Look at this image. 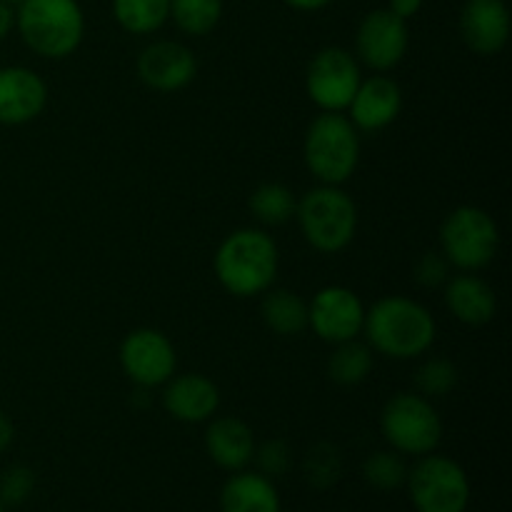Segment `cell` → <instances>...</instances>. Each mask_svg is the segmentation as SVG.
Returning <instances> with one entry per match:
<instances>
[{
	"instance_id": "6da1fadb",
	"label": "cell",
	"mask_w": 512,
	"mask_h": 512,
	"mask_svg": "<svg viewBox=\"0 0 512 512\" xmlns=\"http://www.w3.org/2000/svg\"><path fill=\"white\" fill-rule=\"evenodd\" d=\"M363 335L373 353L390 360H415L433 348L438 323L418 300L385 295L373 308H365Z\"/></svg>"
},
{
	"instance_id": "7a4b0ae2",
	"label": "cell",
	"mask_w": 512,
	"mask_h": 512,
	"mask_svg": "<svg viewBox=\"0 0 512 512\" xmlns=\"http://www.w3.org/2000/svg\"><path fill=\"white\" fill-rule=\"evenodd\" d=\"M280 268V250L273 235L260 228L233 230L218 245L213 270L233 298H255L273 288Z\"/></svg>"
},
{
	"instance_id": "3957f363",
	"label": "cell",
	"mask_w": 512,
	"mask_h": 512,
	"mask_svg": "<svg viewBox=\"0 0 512 512\" xmlns=\"http://www.w3.org/2000/svg\"><path fill=\"white\" fill-rule=\"evenodd\" d=\"M15 30L35 55L63 60L83 43L85 13L78 0H23L15 5Z\"/></svg>"
},
{
	"instance_id": "277c9868",
	"label": "cell",
	"mask_w": 512,
	"mask_h": 512,
	"mask_svg": "<svg viewBox=\"0 0 512 512\" xmlns=\"http://www.w3.org/2000/svg\"><path fill=\"white\" fill-rule=\"evenodd\" d=\"M295 220L310 248L335 255L358 233V205L340 185H318L298 200Z\"/></svg>"
},
{
	"instance_id": "5b68a950",
	"label": "cell",
	"mask_w": 512,
	"mask_h": 512,
	"mask_svg": "<svg viewBox=\"0 0 512 512\" xmlns=\"http://www.w3.org/2000/svg\"><path fill=\"white\" fill-rule=\"evenodd\" d=\"M303 160L320 185H343L360 163V133L348 115L320 113L305 130Z\"/></svg>"
},
{
	"instance_id": "8992f818",
	"label": "cell",
	"mask_w": 512,
	"mask_h": 512,
	"mask_svg": "<svg viewBox=\"0 0 512 512\" xmlns=\"http://www.w3.org/2000/svg\"><path fill=\"white\" fill-rule=\"evenodd\" d=\"M500 250V228L488 210L460 205L445 215L440 225V253L463 273L488 268Z\"/></svg>"
},
{
	"instance_id": "52a82bcc",
	"label": "cell",
	"mask_w": 512,
	"mask_h": 512,
	"mask_svg": "<svg viewBox=\"0 0 512 512\" xmlns=\"http://www.w3.org/2000/svg\"><path fill=\"white\" fill-rule=\"evenodd\" d=\"M383 438L395 453L423 458L438 450L443 440V420L433 400L420 393H398L380 413Z\"/></svg>"
},
{
	"instance_id": "ba28073f",
	"label": "cell",
	"mask_w": 512,
	"mask_h": 512,
	"mask_svg": "<svg viewBox=\"0 0 512 512\" xmlns=\"http://www.w3.org/2000/svg\"><path fill=\"white\" fill-rule=\"evenodd\" d=\"M405 488L415 512H465L473 498L463 465L438 453L423 455L408 468Z\"/></svg>"
},
{
	"instance_id": "9c48e42d",
	"label": "cell",
	"mask_w": 512,
	"mask_h": 512,
	"mask_svg": "<svg viewBox=\"0 0 512 512\" xmlns=\"http://www.w3.org/2000/svg\"><path fill=\"white\" fill-rule=\"evenodd\" d=\"M360 80L363 73L358 58L340 45H328L310 58L305 90L310 103L318 105L323 113H343L348 110Z\"/></svg>"
},
{
	"instance_id": "30bf717a",
	"label": "cell",
	"mask_w": 512,
	"mask_h": 512,
	"mask_svg": "<svg viewBox=\"0 0 512 512\" xmlns=\"http://www.w3.org/2000/svg\"><path fill=\"white\" fill-rule=\"evenodd\" d=\"M120 368L130 383L150 390L168 383L178 368V353L165 333L155 328L130 330L120 343Z\"/></svg>"
},
{
	"instance_id": "8fae6325",
	"label": "cell",
	"mask_w": 512,
	"mask_h": 512,
	"mask_svg": "<svg viewBox=\"0 0 512 512\" xmlns=\"http://www.w3.org/2000/svg\"><path fill=\"white\" fill-rule=\"evenodd\" d=\"M410 45L408 20L398 18L388 8L370 10L355 33V58L375 73L398 68Z\"/></svg>"
},
{
	"instance_id": "7c38bea8",
	"label": "cell",
	"mask_w": 512,
	"mask_h": 512,
	"mask_svg": "<svg viewBox=\"0 0 512 512\" xmlns=\"http://www.w3.org/2000/svg\"><path fill=\"white\" fill-rule=\"evenodd\" d=\"M365 305L345 285H325L308 303V328L330 345L363 335Z\"/></svg>"
},
{
	"instance_id": "4fadbf2b",
	"label": "cell",
	"mask_w": 512,
	"mask_h": 512,
	"mask_svg": "<svg viewBox=\"0 0 512 512\" xmlns=\"http://www.w3.org/2000/svg\"><path fill=\"white\" fill-rule=\"evenodd\" d=\"M138 75L150 90L178 93L198 75V60L188 45L178 40H158L138 55Z\"/></svg>"
},
{
	"instance_id": "5bb4252c",
	"label": "cell",
	"mask_w": 512,
	"mask_h": 512,
	"mask_svg": "<svg viewBox=\"0 0 512 512\" xmlns=\"http://www.w3.org/2000/svg\"><path fill=\"white\" fill-rule=\"evenodd\" d=\"M400 110H403L400 85L388 75L375 73L360 80L348 105V118L358 133H380L398 120Z\"/></svg>"
},
{
	"instance_id": "9a60e30c",
	"label": "cell",
	"mask_w": 512,
	"mask_h": 512,
	"mask_svg": "<svg viewBox=\"0 0 512 512\" xmlns=\"http://www.w3.org/2000/svg\"><path fill=\"white\" fill-rule=\"evenodd\" d=\"M48 105V85L25 65L0 68V125L33 123Z\"/></svg>"
},
{
	"instance_id": "2e32d148",
	"label": "cell",
	"mask_w": 512,
	"mask_h": 512,
	"mask_svg": "<svg viewBox=\"0 0 512 512\" xmlns=\"http://www.w3.org/2000/svg\"><path fill=\"white\" fill-rule=\"evenodd\" d=\"M460 35L473 53H500L510 38L508 3L505 0H465L460 10Z\"/></svg>"
},
{
	"instance_id": "e0dca14e",
	"label": "cell",
	"mask_w": 512,
	"mask_h": 512,
	"mask_svg": "<svg viewBox=\"0 0 512 512\" xmlns=\"http://www.w3.org/2000/svg\"><path fill=\"white\" fill-rule=\"evenodd\" d=\"M165 413L180 423H208L220 408V390L208 375H173L163 390Z\"/></svg>"
},
{
	"instance_id": "ac0fdd59",
	"label": "cell",
	"mask_w": 512,
	"mask_h": 512,
	"mask_svg": "<svg viewBox=\"0 0 512 512\" xmlns=\"http://www.w3.org/2000/svg\"><path fill=\"white\" fill-rule=\"evenodd\" d=\"M255 435L245 420L223 415V418H210L205 428V450L208 458L218 465L220 470L238 473L245 470L255 458Z\"/></svg>"
},
{
	"instance_id": "d6986e66",
	"label": "cell",
	"mask_w": 512,
	"mask_h": 512,
	"mask_svg": "<svg viewBox=\"0 0 512 512\" xmlns=\"http://www.w3.org/2000/svg\"><path fill=\"white\" fill-rule=\"evenodd\" d=\"M445 308L458 323L480 328L495 318L498 298L490 283L475 273H460L445 283Z\"/></svg>"
},
{
	"instance_id": "ffe728a7",
	"label": "cell",
	"mask_w": 512,
	"mask_h": 512,
	"mask_svg": "<svg viewBox=\"0 0 512 512\" xmlns=\"http://www.w3.org/2000/svg\"><path fill=\"white\" fill-rule=\"evenodd\" d=\"M278 488L273 478L263 475L260 470H238L230 473L220 490V512H280Z\"/></svg>"
},
{
	"instance_id": "44dd1931",
	"label": "cell",
	"mask_w": 512,
	"mask_h": 512,
	"mask_svg": "<svg viewBox=\"0 0 512 512\" xmlns=\"http://www.w3.org/2000/svg\"><path fill=\"white\" fill-rule=\"evenodd\" d=\"M260 315L268 330L283 338H295L308 330V303L298 293L285 288H270L263 293Z\"/></svg>"
},
{
	"instance_id": "7402d4cb",
	"label": "cell",
	"mask_w": 512,
	"mask_h": 512,
	"mask_svg": "<svg viewBox=\"0 0 512 512\" xmlns=\"http://www.w3.org/2000/svg\"><path fill=\"white\" fill-rule=\"evenodd\" d=\"M373 348L368 343L355 340H345L333 348L328 358V375L333 383L343 385V388H353L368 380L373 373Z\"/></svg>"
},
{
	"instance_id": "603a6c76",
	"label": "cell",
	"mask_w": 512,
	"mask_h": 512,
	"mask_svg": "<svg viewBox=\"0 0 512 512\" xmlns=\"http://www.w3.org/2000/svg\"><path fill=\"white\" fill-rule=\"evenodd\" d=\"M113 18L125 33L150 35L170 20V0H113Z\"/></svg>"
},
{
	"instance_id": "cb8c5ba5",
	"label": "cell",
	"mask_w": 512,
	"mask_h": 512,
	"mask_svg": "<svg viewBox=\"0 0 512 512\" xmlns=\"http://www.w3.org/2000/svg\"><path fill=\"white\" fill-rule=\"evenodd\" d=\"M250 213L263 225H285L295 218L298 198L293 190L283 183H263L250 193Z\"/></svg>"
},
{
	"instance_id": "d4e9b609",
	"label": "cell",
	"mask_w": 512,
	"mask_h": 512,
	"mask_svg": "<svg viewBox=\"0 0 512 512\" xmlns=\"http://www.w3.org/2000/svg\"><path fill=\"white\" fill-rule=\"evenodd\" d=\"M223 18V0H170V20L185 35L203 38Z\"/></svg>"
},
{
	"instance_id": "484cf974",
	"label": "cell",
	"mask_w": 512,
	"mask_h": 512,
	"mask_svg": "<svg viewBox=\"0 0 512 512\" xmlns=\"http://www.w3.org/2000/svg\"><path fill=\"white\" fill-rule=\"evenodd\" d=\"M363 478L375 490L388 493V490L403 488L405 478H408V465H405L403 455L395 453V450H380V453L365 458Z\"/></svg>"
},
{
	"instance_id": "4316f807",
	"label": "cell",
	"mask_w": 512,
	"mask_h": 512,
	"mask_svg": "<svg viewBox=\"0 0 512 512\" xmlns=\"http://www.w3.org/2000/svg\"><path fill=\"white\" fill-rule=\"evenodd\" d=\"M415 385H418V393L428 400L445 398L458 385V368L445 358H430L418 368Z\"/></svg>"
},
{
	"instance_id": "83f0119b",
	"label": "cell",
	"mask_w": 512,
	"mask_h": 512,
	"mask_svg": "<svg viewBox=\"0 0 512 512\" xmlns=\"http://www.w3.org/2000/svg\"><path fill=\"white\" fill-rule=\"evenodd\" d=\"M35 483L38 478L28 465H13L0 475V503L5 508H20L35 493Z\"/></svg>"
},
{
	"instance_id": "f1b7e54d",
	"label": "cell",
	"mask_w": 512,
	"mask_h": 512,
	"mask_svg": "<svg viewBox=\"0 0 512 512\" xmlns=\"http://www.w3.org/2000/svg\"><path fill=\"white\" fill-rule=\"evenodd\" d=\"M415 283L423 288H440L450 278V263L443 253H425L413 268Z\"/></svg>"
},
{
	"instance_id": "f546056e",
	"label": "cell",
	"mask_w": 512,
	"mask_h": 512,
	"mask_svg": "<svg viewBox=\"0 0 512 512\" xmlns=\"http://www.w3.org/2000/svg\"><path fill=\"white\" fill-rule=\"evenodd\" d=\"M258 460L260 473L268 478H280L290 465V450L283 440H268L260 448H255V458Z\"/></svg>"
},
{
	"instance_id": "4dcf8cb0",
	"label": "cell",
	"mask_w": 512,
	"mask_h": 512,
	"mask_svg": "<svg viewBox=\"0 0 512 512\" xmlns=\"http://www.w3.org/2000/svg\"><path fill=\"white\" fill-rule=\"evenodd\" d=\"M388 10L398 18L410 20L423 10V0H388Z\"/></svg>"
},
{
	"instance_id": "1f68e13d",
	"label": "cell",
	"mask_w": 512,
	"mask_h": 512,
	"mask_svg": "<svg viewBox=\"0 0 512 512\" xmlns=\"http://www.w3.org/2000/svg\"><path fill=\"white\" fill-rule=\"evenodd\" d=\"M15 28V8L5 0H0V43L13 33Z\"/></svg>"
},
{
	"instance_id": "d6a6232c",
	"label": "cell",
	"mask_w": 512,
	"mask_h": 512,
	"mask_svg": "<svg viewBox=\"0 0 512 512\" xmlns=\"http://www.w3.org/2000/svg\"><path fill=\"white\" fill-rule=\"evenodd\" d=\"M13 440H15L13 420H10L8 415H5L3 410H0V455H3L5 450L10 448V445H13Z\"/></svg>"
},
{
	"instance_id": "836d02e7",
	"label": "cell",
	"mask_w": 512,
	"mask_h": 512,
	"mask_svg": "<svg viewBox=\"0 0 512 512\" xmlns=\"http://www.w3.org/2000/svg\"><path fill=\"white\" fill-rule=\"evenodd\" d=\"M283 3L290 5V8H295V10H303V13H313V10L328 8L333 0H283Z\"/></svg>"
},
{
	"instance_id": "e575fe53",
	"label": "cell",
	"mask_w": 512,
	"mask_h": 512,
	"mask_svg": "<svg viewBox=\"0 0 512 512\" xmlns=\"http://www.w3.org/2000/svg\"><path fill=\"white\" fill-rule=\"evenodd\" d=\"M5 3H10V5H13V8H15V5H18V3H23V0H5Z\"/></svg>"
},
{
	"instance_id": "d590c367",
	"label": "cell",
	"mask_w": 512,
	"mask_h": 512,
	"mask_svg": "<svg viewBox=\"0 0 512 512\" xmlns=\"http://www.w3.org/2000/svg\"><path fill=\"white\" fill-rule=\"evenodd\" d=\"M0 512H8V508H5V505H3V503H0Z\"/></svg>"
}]
</instances>
